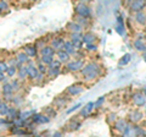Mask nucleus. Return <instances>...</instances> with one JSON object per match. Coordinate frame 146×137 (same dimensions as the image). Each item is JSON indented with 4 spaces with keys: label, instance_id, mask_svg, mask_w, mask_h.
Instances as JSON below:
<instances>
[{
    "label": "nucleus",
    "instance_id": "f257e3e1",
    "mask_svg": "<svg viewBox=\"0 0 146 137\" xmlns=\"http://www.w3.org/2000/svg\"><path fill=\"white\" fill-rule=\"evenodd\" d=\"M80 74L86 81L95 80L100 75V66L96 62H89L88 65H84V67L80 70Z\"/></svg>",
    "mask_w": 146,
    "mask_h": 137
},
{
    "label": "nucleus",
    "instance_id": "f03ea898",
    "mask_svg": "<svg viewBox=\"0 0 146 137\" xmlns=\"http://www.w3.org/2000/svg\"><path fill=\"white\" fill-rule=\"evenodd\" d=\"M83 67H84V61L82 60V59H78V60H73V61H68L67 65H66L67 71H70V72L80 71Z\"/></svg>",
    "mask_w": 146,
    "mask_h": 137
},
{
    "label": "nucleus",
    "instance_id": "7ed1b4c3",
    "mask_svg": "<svg viewBox=\"0 0 146 137\" xmlns=\"http://www.w3.org/2000/svg\"><path fill=\"white\" fill-rule=\"evenodd\" d=\"M76 13L80 17H85V19H88V17L90 16V9L89 6L86 5L85 3H79L76 5Z\"/></svg>",
    "mask_w": 146,
    "mask_h": 137
},
{
    "label": "nucleus",
    "instance_id": "20e7f679",
    "mask_svg": "<svg viewBox=\"0 0 146 137\" xmlns=\"http://www.w3.org/2000/svg\"><path fill=\"white\" fill-rule=\"evenodd\" d=\"M27 66H28V77L31 80H36L38 79V76H39V70H38V65L36 64H34L33 61H28L27 62Z\"/></svg>",
    "mask_w": 146,
    "mask_h": 137
},
{
    "label": "nucleus",
    "instance_id": "39448f33",
    "mask_svg": "<svg viewBox=\"0 0 146 137\" xmlns=\"http://www.w3.org/2000/svg\"><path fill=\"white\" fill-rule=\"evenodd\" d=\"M145 5H146V0H131L129 7H130V11L138 12L143 10Z\"/></svg>",
    "mask_w": 146,
    "mask_h": 137
},
{
    "label": "nucleus",
    "instance_id": "423d86ee",
    "mask_svg": "<svg viewBox=\"0 0 146 137\" xmlns=\"http://www.w3.org/2000/svg\"><path fill=\"white\" fill-rule=\"evenodd\" d=\"M71 40L74 44L76 49H82L83 47V34L82 33H71Z\"/></svg>",
    "mask_w": 146,
    "mask_h": 137
},
{
    "label": "nucleus",
    "instance_id": "0eeeda50",
    "mask_svg": "<svg viewBox=\"0 0 146 137\" xmlns=\"http://www.w3.org/2000/svg\"><path fill=\"white\" fill-rule=\"evenodd\" d=\"M15 92L12 88V85L11 82H4L3 85V94L7 100H11L12 99V93Z\"/></svg>",
    "mask_w": 146,
    "mask_h": 137
},
{
    "label": "nucleus",
    "instance_id": "6e6552de",
    "mask_svg": "<svg viewBox=\"0 0 146 137\" xmlns=\"http://www.w3.org/2000/svg\"><path fill=\"white\" fill-rule=\"evenodd\" d=\"M83 91H84L83 85H72L67 88V93L71 95H77V94H80Z\"/></svg>",
    "mask_w": 146,
    "mask_h": 137
},
{
    "label": "nucleus",
    "instance_id": "1a4fd4ad",
    "mask_svg": "<svg viewBox=\"0 0 146 137\" xmlns=\"http://www.w3.org/2000/svg\"><path fill=\"white\" fill-rule=\"evenodd\" d=\"M17 76L20 80H26L28 77V66L27 64H21L17 70Z\"/></svg>",
    "mask_w": 146,
    "mask_h": 137
},
{
    "label": "nucleus",
    "instance_id": "9d476101",
    "mask_svg": "<svg viewBox=\"0 0 146 137\" xmlns=\"http://www.w3.org/2000/svg\"><path fill=\"white\" fill-rule=\"evenodd\" d=\"M67 30L71 32V33H82L83 31V26H82L79 22H70L67 25Z\"/></svg>",
    "mask_w": 146,
    "mask_h": 137
},
{
    "label": "nucleus",
    "instance_id": "9b49d317",
    "mask_svg": "<svg viewBox=\"0 0 146 137\" xmlns=\"http://www.w3.org/2000/svg\"><path fill=\"white\" fill-rule=\"evenodd\" d=\"M23 52H25L29 58H35L36 55H38V48H36V45H35V44L26 45Z\"/></svg>",
    "mask_w": 146,
    "mask_h": 137
},
{
    "label": "nucleus",
    "instance_id": "f8f14e48",
    "mask_svg": "<svg viewBox=\"0 0 146 137\" xmlns=\"http://www.w3.org/2000/svg\"><path fill=\"white\" fill-rule=\"evenodd\" d=\"M56 56H57V59H58V60H60L62 64L68 62V61H70V59H71V55L66 52V50H63V49L57 50V52H56Z\"/></svg>",
    "mask_w": 146,
    "mask_h": 137
},
{
    "label": "nucleus",
    "instance_id": "ddd939ff",
    "mask_svg": "<svg viewBox=\"0 0 146 137\" xmlns=\"http://www.w3.org/2000/svg\"><path fill=\"white\" fill-rule=\"evenodd\" d=\"M63 44H65V39L61 38V37H55L52 40H51V43H50V45L56 50H60V49H63Z\"/></svg>",
    "mask_w": 146,
    "mask_h": 137
},
{
    "label": "nucleus",
    "instance_id": "4468645a",
    "mask_svg": "<svg viewBox=\"0 0 146 137\" xmlns=\"http://www.w3.org/2000/svg\"><path fill=\"white\" fill-rule=\"evenodd\" d=\"M131 99H133V103L135 104V105H138V107L144 105L145 102H146L145 95L141 94V93H134L133 97H131Z\"/></svg>",
    "mask_w": 146,
    "mask_h": 137
},
{
    "label": "nucleus",
    "instance_id": "2eb2a0df",
    "mask_svg": "<svg viewBox=\"0 0 146 137\" xmlns=\"http://www.w3.org/2000/svg\"><path fill=\"white\" fill-rule=\"evenodd\" d=\"M143 118H144V114L139 110H133L129 113V120L131 122H139Z\"/></svg>",
    "mask_w": 146,
    "mask_h": 137
},
{
    "label": "nucleus",
    "instance_id": "dca6fc26",
    "mask_svg": "<svg viewBox=\"0 0 146 137\" xmlns=\"http://www.w3.org/2000/svg\"><path fill=\"white\" fill-rule=\"evenodd\" d=\"M63 50H66V52L70 54V55H74L76 54V47L74 44L72 43V40H65V44H63Z\"/></svg>",
    "mask_w": 146,
    "mask_h": 137
},
{
    "label": "nucleus",
    "instance_id": "f3484780",
    "mask_svg": "<svg viewBox=\"0 0 146 137\" xmlns=\"http://www.w3.org/2000/svg\"><path fill=\"white\" fill-rule=\"evenodd\" d=\"M40 55H50V56H55L56 55V50H55L51 45H44L40 49Z\"/></svg>",
    "mask_w": 146,
    "mask_h": 137
},
{
    "label": "nucleus",
    "instance_id": "a211bd4d",
    "mask_svg": "<svg viewBox=\"0 0 146 137\" xmlns=\"http://www.w3.org/2000/svg\"><path fill=\"white\" fill-rule=\"evenodd\" d=\"M50 119L48 118V115H39V114H35V115L32 116V122L34 124H43V122H49Z\"/></svg>",
    "mask_w": 146,
    "mask_h": 137
},
{
    "label": "nucleus",
    "instance_id": "6ab92c4d",
    "mask_svg": "<svg viewBox=\"0 0 146 137\" xmlns=\"http://www.w3.org/2000/svg\"><path fill=\"white\" fill-rule=\"evenodd\" d=\"M94 108H95V103H94V102L88 103L85 107H83V109H82L80 115H82V116H84V118H86L91 111H93V109H94Z\"/></svg>",
    "mask_w": 146,
    "mask_h": 137
},
{
    "label": "nucleus",
    "instance_id": "aec40b11",
    "mask_svg": "<svg viewBox=\"0 0 146 137\" xmlns=\"http://www.w3.org/2000/svg\"><path fill=\"white\" fill-rule=\"evenodd\" d=\"M127 125H128V124H127L124 120H117V121L115 122V125H113V129L122 134V132L124 131V129L127 127Z\"/></svg>",
    "mask_w": 146,
    "mask_h": 137
},
{
    "label": "nucleus",
    "instance_id": "412c9836",
    "mask_svg": "<svg viewBox=\"0 0 146 137\" xmlns=\"http://www.w3.org/2000/svg\"><path fill=\"white\" fill-rule=\"evenodd\" d=\"M95 40H96V37H95V34L90 33V32L83 34V43H85V44H91V43H95Z\"/></svg>",
    "mask_w": 146,
    "mask_h": 137
},
{
    "label": "nucleus",
    "instance_id": "4be33fe9",
    "mask_svg": "<svg viewBox=\"0 0 146 137\" xmlns=\"http://www.w3.org/2000/svg\"><path fill=\"white\" fill-rule=\"evenodd\" d=\"M16 59H17V61L20 62V65L21 64H27L29 60H31V58L27 55V54L25 52H21V53H18L17 55H16Z\"/></svg>",
    "mask_w": 146,
    "mask_h": 137
},
{
    "label": "nucleus",
    "instance_id": "5701e85b",
    "mask_svg": "<svg viewBox=\"0 0 146 137\" xmlns=\"http://www.w3.org/2000/svg\"><path fill=\"white\" fill-rule=\"evenodd\" d=\"M135 19H136V22L140 24V25L146 24V15H145L144 12L138 11V12H136V15H135Z\"/></svg>",
    "mask_w": 146,
    "mask_h": 137
},
{
    "label": "nucleus",
    "instance_id": "b1692460",
    "mask_svg": "<svg viewBox=\"0 0 146 137\" xmlns=\"http://www.w3.org/2000/svg\"><path fill=\"white\" fill-rule=\"evenodd\" d=\"M134 48L136 50H139V52H145L146 50V45L144 42H141V39H136L134 42Z\"/></svg>",
    "mask_w": 146,
    "mask_h": 137
},
{
    "label": "nucleus",
    "instance_id": "393cba45",
    "mask_svg": "<svg viewBox=\"0 0 146 137\" xmlns=\"http://www.w3.org/2000/svg\"><path fill=\"white\" fill-rule=\"evenodd\" d=\"M17 70H18L17 66H15V65H9V68H7V71H6L7 77H15V75H17Z\"/></svg>",
    "mask_w": 146,
    "mask_h": 137
},
{
    "label": "nucleus",
    "instance_id": "a878e982",
    "mask_svg": "<svg viewBox=\"0 0 146 137\" xmlns=\"http://www.w3.org/2000/svg\"><path fill=\"white\" fill-rule=\"evenodd\" d=\"M60 72H61V68H52V67H48V72H46V75L49 77H56L60 75Z\"/></svg>",
    "mask_w": 146,
    "mask_h": 137
},
{
    "label": "nucleus",
    "instance_id": "bb28decb",
    "mask_svg": "<svg viewBox=\"0 0 146 137\" xmlns=\"http://www.w3.org/2000/svg\"><path fill=\"white\" fill-rule=\"evenodd\" d=\"M67 126H68V130L70 131H76V130H78L80 127V122L78 120H72Z\"/></svg>",
    "mask_w": 146,
    "mask_h": 137
},
{
    "label": "nucleus",
    "instance_id": "cd10ccee",
    "mask_svg": "<svg viewBox=\"0 0 146 137\" xmlns=\"http://www.w3.org/2000/svg\"><path fill=\"white\" fill-rule=\"evenodd\" d=\"M52 60H54V56H50V55H40L39 58V61H42L43 64H45L48 66L52 62Z\"/></svg>",
    "mask_w": 146,
    "mask_h": 137
},
{
    "label": "nucleus",
    "instance_id": "c85d7f7f",
    "mask_svg": "<svg viewBox=\"0 0 146 137\" xmlns=\"http://www.w3.org/2000/svg\"><path fill=\"white\" fill-rule=\"evenodd\" d=\"M9 109H10V107L7 105L6 102H0V114L1 115H7Z\"/></svg>",
    "mask_w": 146,
    "mask_h": 137
},
{
    "label": "nucleus",
    "instance_id": "c756f323",
    "mask_svg": "<svg viewBox=\"0 0 146 137\" xmlns=\"http://www.w3.org/2000/svg\"><path fill=\"white\" fill-rule=\"evenodd\" d=\"M18 114H20V113H17V110H16L15 108H10V109H9V113H7L6 116L11 118V119H16V118H18Z\"/></svg>",
    "mask_w": 146,
    "mask_h": 137
},
{
    "label": "nucleus",
    "instance_id": "7c9ffc66",
    "mask_svg": "<svg viewBox=\"0 0 146 137\" xmlns=\"http://www.w3.org/2000/svg\"><path fill=\"white\" fill-rule=\"evenodd\" d=\"M54 104H55V105H56L57 108H62V107H63V105H65V104H66V100L63 99L62 97H58L57 99H55Z\"/></svg>",
    "mask_w": 146,
    "mask_h": 137
},
{
    "label": "nucleus",
    "instance_id": "2f4dec72",
    "mask_svg": "<svg viewBox=\"0 0 146 137\" xmlns=\"http://www.w3.org/2000/svg\"><path fill=\"white\" fill-rule=\"evenodd\" d=\"M48 67H52V68H61V67H62V62H61L60 60H58V59H57V60H55V59H54L52 62L50 64V65H49Z\"/></svg>",
    "mask_w": 146,
    "mask_h": 137
},
{
    "label": "nucleus",
    "instance_id": "473e14b6",
    "mask_svg": "<svg viewBox=\"0 0 146 137\" xmlns=\"http://www.w3.org/2000/svg\"><path fill=\"white\" fill-rule=\"evenodd\" d=\"M48 65H45V64H43L42 61H39L38 62V70H39V72H42V74H46L48 72V67H46Z\"/></svg>",
    "mask_w": 146,
    "mask_h": 137
},
{
    "label": "nucleus",
    "instance_id": "72a5a7b5",
    "mask_svg": "<svg viewBox=\"0 0 146 137\" xmlns=\"http://www.w3.org/2000/svg\"><path fill=\"white\" fill-rule=\"evenodd\" d=\"M129 61H130V54H125V55L121 59L119 65H121V66H122V65H127V64L129 62Z\"/></svg>",
    "mask_w": 146,
    "mask_h": 137
},
{
    "label": "nucleus",
    "instance_id": "f704fd0d",
    "mask_svg": "<svg viewBox=\"0 0 146 137\" xmlns=\"http://www.w3.org/2000/svg\"><path fill=\"white\" fill-rule=\"evenodd\" d=\"M7 68H9V62H6L5 60H0V70L6 74Z\"/></svg>",
    "mask_w": 146,
    "mask_h": 137
},
{
    "label": "nucleus",
    "instance_id": "c9c22d12",
    "mask_svg": "<svg viewBox=\"0 0 146 137\" xmlns=\"http://www.w3.org/2000/svg\"><path fill=\"white\" fill-rule=\"evenodd\" d=\"M85 49L88 50V52H95V50L98 49V47H96V44L91 43V44H85Z\"/></svg>",
    "mask_w": 146,
    "mask_h": 137
},
{
    "label": "nucleus",
    "instance_id": "e433bc0d",
    "mask_svg": "<svg viewBox=\"0 0 146 137\" xmlns=\"http://www.w3.org/2000/svg\"><path fill=\"white\" fill-rule=\"evenodd\" d=\"M134 132H135V135H146V132L144 130H141L139 126H134Z\"/></svg>",
    "mask_w": 146,
    "mask_h": 137
},
{
    "label": "nucleus",
    "instance_id": "4c0bfd02",
    "mask_svg": "<svg viewBox=\"0 0 146 137\" xmlns=\"http://www.w3.org/2000/svg\"><path fill=\"white\" fill-rule=\"evenodd\" d=\"M104 100H105V97H100L96 102H95V108H100V107H101V104L104 103Z\"/></svg>",
    "mask_w": 146,
    "mask_h": 137
},
{
    "label": "nucleus",
    "instance_id": "58836bf2",
    "mask_svg": "<svg viewBox=\"0 0 146 137\" xmlns=\"http://www.w3.org/2000/svg\"><path fill=\"white\" fill-rule=\"evenodd\" d=\"M46 113H48V116H54V118L56 116V111H55L52 108H48L46 109Z\"/></svg>",
    "mask_w": 146,
    "mask_h": 137
},
{
    "label": "nucleus",
    "instance_id": "ea45409f",
    "mask_svg": "<svg viewBox=\"0 0 146 137\" xmlns=\"http://www.w3.org/2000/svg\"><path fill=\"white\" fill-rule=\"evenodd\" d=\"M7 9V4L4 1V0H0V12L4 11V10H6Z\"/></svg>",
    "mask_w": 146,
    "mask_h": 137
},
{
    "label": "nucleus",
    "instance_id": "a19ab883",
    "mask_svg": "<svg viewBox=\"0 0 146 137\" xmlns=\"http://www.w3.org/2000/svg\"><path fill=\"white\" fill-rule=\"evenodd\" d=\"M11 85H12V88H13V91H15V92L20 89V83H18V81H12Z\"/></svg>",
    "mask_w": 146,
    "mask_h": 137
},
{
    "label": "nucleus",
    "instance_id": "79ce46f5",
    "mask_svg": "<svg viewBox=\"0 0 146 137\" xmlns=\"http://www.w3.org/2000/svg\"><path fill=\"white\" fill-rule=\"evenodd\" d=\"M0 82H7V77L5 76V72L0 70Z\"/></svg>",
    "mask_w": 146,
    "mask_h": 137
},
{
    "label": "nucleus",
    "instance_id": "37998d69",
    "mask_svg": "<svg viewBox=\"0 0 146 137\" xmlns=\"http://www.w3.org/2000/svg\"><path fill=\"white\" fill-rule=\"evenodd\" d=\"M115 120H116V114H110L107 121L108 122H112V121H115Z\"/></svg>",
    "mask_w": 146,
    "mask_h": 137
},
{
    "label": "nucleus",
    "instance_id": "c03bdc74",
    "mask_svg": "<svg viewBox=\"0 0 146 137\" xmlns=\"http://www.w3.org/2000/svg\"><path fill=\"white\" fill-rule=\"evenodd\" d=\"M35 45H36V48H38V49H42L43 47H44V43H43V40H38V42H36L35 43Z\"/></svg>",
    "mask_w": 146,
    "mask_h": 137
},
{
    "label": "nucleus",
    "instance_id": "a18cd8bd",
    "mask_svg": "<svg viewBox=\"0 0 146 137\" xmlns=\"http://www.w3.org/2000/svg\"><path fill=\"white\" fill-rule=\"evenodd\" d=\"M80 107V104H77V105H74L73 108H71V109H68V113H72V111H74V110H77Z\"/></svg>",
    "mask_w": 146,
    "mask_h": 137
},
{
    "label": "nucleus",
    "instance_id": "49530a36",
    "mask_svg": "<svg viewBox=\"0 0 146 137\" xmlns=\"http://www.w3.org/2000/svg\"><path fill=\"white\" fill-rule=\"evenodd\" d=\"M82 3H85V4H88V3H90V1H93V0H80Z\"/></svg>",
    "mask_w": 146,
    "mask_h": 137
},
{
    "label": "nucleus",
    "instance_id": "de8ad7c7",
    "mask_svg": "<svg viewBox=\"0 0 146 137\" xmlns=\"http://www.w3.org/2000/svg\"><path fill=\"white\" fill-rule=\"evenodd\" d=\"M32 1H36V0H32Z\"/></svg>",
    "mask_w": 146,
    "mask_h": 137
},
{
    "label": "nucleus",
    "instance_id": "09e8293b",
    "mask_svg": "<svg viewBox=\"0 0 146 137\" xmlns=\"http://www.w3.org/2000/svg\"><path fill=\"white\" fill-rule=\"evenodd\" d=\"M0 115H1V114H0Z\"/></svg>",
    "mask_w": 146,
    "mask_h": 137
}]
</instances>
